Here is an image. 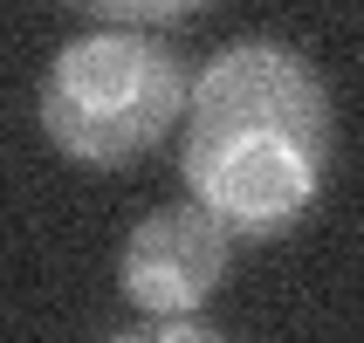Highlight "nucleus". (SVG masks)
Returning <instances> with one entry per match:
<instances>
[{
	"mask_svg": "<svg viewBox=\"0 0 364 343\" xmlns=\"http://www.w3.org/2000/svg\"><path fill=\"white\" fill-rule=\"evenodd\" d=\"M186 14H193L186 0H97V21H103V28H138V35L172 28V21H186Z\"/></svg>",
	"mask_w": 364,
	"mask_h": 343,
	"instance_id": "nucleus-4",
	"label": "nucleus"
},
{
	"mask_svg": "<svg viewBox=\"0 0 364 343\" xmlns=\"http://www.w3.org/2000/svg\"><path fill=\"white\" fill-rule=\"evenodd\" d=\"M227 234L200 200H172L159 206L144 227H131L117 261L124 303L144 309V316H200L206 295L220 288L227 275Z\"/></svg>",
	"mask_w": 364,
	"mask_h": 343,
	"instance_id": "nucleus-3",
	"label": "nucleus"
},
{
	"mask_svg": "<svg viewBox=\"0 0 364 343\" xmlns=\"http://www.w3.org/2000/svg\"><path fill=\"white\" fill-rule=\"evenodd\" d=\"M186 117V62L159 35L97 28L69 41L41 82L48 138L82 165H124Z\"/></svg>",
	"mask_w": 364,
	"mask_h": 343,
	"instance_id": "nucleus-2",
	"label": "nucleus"
},
{
	"mask_svg": "<svg viewBox=\"0 0 364 343\" xmlns=\"http://www.w3.org/2000/svg\"><path fill=\"white\" fill-rule=\"evenodd\" d=\"M330 165V103L303 55L241 41L186 89V185L241 241L309 213Z\"/></svg>",
	"mask_w": 364,
	"mask_h": 343,
	"instance_id": "nucleus-1",
	"label": "nucleus"
},
{
	"mask_svg": "<svg viewBox=\"0 0 364 343\" xmlns=\"http://www.w3.org/2000/svg\"><path fill=\"white\" fill-rule=\"evenodd\" d=\"M138 337H144V343H213L220 330H213V323H200V316H151Z\"/></svg>",
	"mask_w": 364,
	"mask_h": 343,
	"instance_id": "nucleus-5",
	"label": "nucleus"
}]
</instances>
